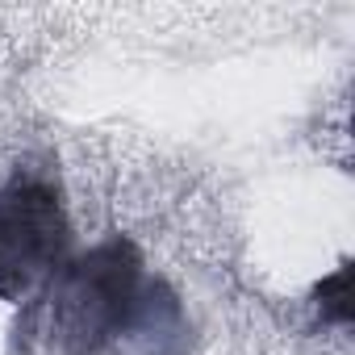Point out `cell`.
Returning <instances> with one entry per match:
<instances>
[{
    "mask_svg": "<svg viewBox=\"0 0 355 355\" xmlns=\"http://www.w3.org/2000/svg\"><path fill=\"white\" fill-rule=\"evenodd\" d=\"M71 226L59 193L46 180H17L0 189V301H34L67 263Z\"/></svg>",
    "mask_w": 355,
    "mask_h": 355,
    "instance_id": "cell-2",
    "label": "cell"
},
{
    "mask_svg": "<svg viewBox=\"0 0 355 355\" xmlns=\"http://www.w3.org/2000/svg\"><path fill=\"white\" fill-rule=\"evenodd\" d=\"M351 268L343 263V268H334L322 284H318V309H322V318L326 322H338V326H347L351 322Z\"/></svg>",
    "mask_w": 355,
    "mask_h": 355,
    "instance_id": "cell-3",
    "label": "cell"
},
{
    "mask_svg": "<svg viewBox=\"0 0 355 355\" xmlns=\"http://www.w3.org/2000/svg\"><path fill=\"white\" fill-rule=\"evenodd\" d=\"M142 255L130 239L113 234L67 263L38 293L42 326L51 347L63 355H101L121 343L134 326V313L146 293Z\"/></svg>",
    "mask_w": 355,
    "mask_h": 355,
    "instance_id": "cell-1",
    "label": "cell"
}]
</instances>
